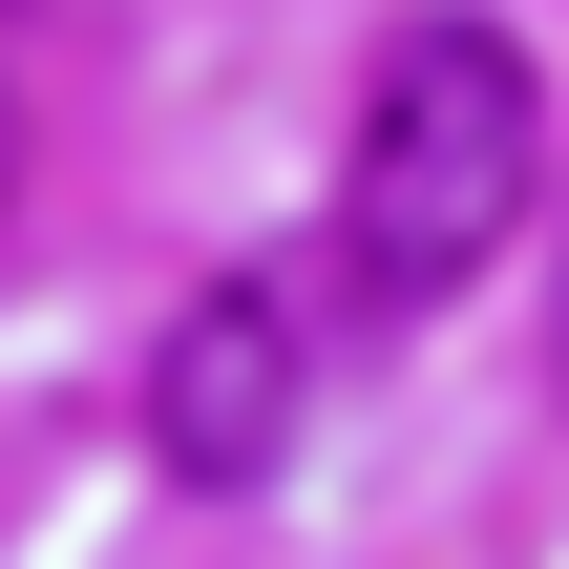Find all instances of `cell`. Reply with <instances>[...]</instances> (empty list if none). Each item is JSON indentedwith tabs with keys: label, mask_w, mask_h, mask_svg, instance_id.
Here are the masks:
<instances>
[{
	"label": "cell",
	"mask_w": 569,
	"mask_h": 569,
	"mask_svg": "<svg viewBox=\"0 0 569 569\" xmlns=\"http://www.w3.org/2000/svg\"><path fill=\"white\" fill-rule=\"evenodd\" d=\"M528 169H549V84L507 21H401L359 63V148H338V274L380 317H443L507 232H528Z\"/></svg>",
	"instance_id": "obj_1"
},
{
	"label": "cell",
	"mask_w": 569,
	"mask_h": 569,
	"mask_svg": "<svg viewBox=\"0 0 569 569\" xmlns=\"http://www.w3.org/2000/svg\"><path fill=\"white\" fill-rule=\"evenodd\" d=\"M0 190H21V106H0Z\"/></svg>",
	"instance_id": "obj_3"
},
{
	"label": "cell",
	"mask_w": 569,
	"mask_h": 569,
	"mask_svg": "<svg viewBox=\"0 0 569 569\" xmlns=\"http://www.w3.org/2000/svg\"><path fill=\"white\" fill-rule=\"evenodd\" d=\"M549 359H569V296H549Z\"/></svg>",
	"instance_id": "obj_4"
},
{
	"label": "cell",
	"mask_w": 569,
	"mask_h": 569,
	"mask_svg": "<svg viewBox=\"0 0 569 569\" xmlns=\"http://www.w3.org/2000/svg\"><path fill=\"white\" fill-rule=\"evenodd\" d=\"M148 465L169 486H274L296 465V296L274 274H211L148 359Z\"/></svg>",
	"instance_id": "obj_2"
}]
</instances>
